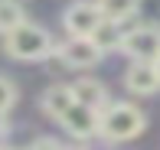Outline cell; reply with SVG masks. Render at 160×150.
I'll return each mask as SVG.
<instances>
[{"mask_svg": "<svg viewBox=\"0 0 160 150\" xmlns=\"http://www.w3.org/2000/svg\"><path fill=\"white\" fill-rule=\"evenodd\" d=\"M3 49H7V56H13V59L33 62V59H42V56H49L56 46H52V36H49L46 30H39V26H33V23H26V20H23L17 30L7 33Z\"/></svg>", "mask_w": 160, "mask_h": 150, "instance_id": "6da1fadb", "label": "cell"}, {"mask_svg": "<svg viewBox=\"0 0 160 150\" xmlns=\"http://www.w3.org/2000/svg\"><path fill=\"white\" fill-rule=\"evenodd\" d=\"M141 131H144V114L128 101L108 104L105 114H101V137H108V140H131Z\"/></svg>", "mask_w": 160, "mask_h": 150, "instance_id": "7a4b0ae2", "label": "cell"}, {"mask_svg": "<svg viewBox=\"0 0 160 150\" xmlns=\"http://www.w3.org/2000/svg\"><path fill=\"white\" fill-rule=\"evenodd\" d=\"M59 124L72 137L85 140V137H92V134H101V114H98V108H92V104H85V101L75 98V101L69 104V111L59 118Z\"/></svg>", "mask_w": 160, "mask_h": 150, "instance_id": "3957f363", "label": "cell"}, {"mask_svg": "<svg viewBox=\"0 0 160 150\" xmlns=\"http://www.w3.org/2000/svg\"><path fill=\"white\" fill-rule=\"evenodd\" d=\"M56 52H59V59H62L69 69H92V65L101 59L105 49H101L92 36H72L65 46H56Z\"/></svg>", "mask_w": 160, "mask_h": 150, "instance_id": "277c9868", "label": "cell"}, {"mask_svg": "<svg viewBox=\"0 0 160 150\" xmlns=\"http://www.w3.org/2000/svg\"><path fill=\"white\" fill-rule=\"evenodd\" d=\"M121 49H124L131 59L157 62V56H160V30L157 26H134V30L124 36Z\"/></svg>", "mask_w": 160, "mask_h": 150, "instance_id": "5b68a950", "label": "cell"}, {"mask_svg": "<svg viewBox=\"0 0 160 150\" xmlns=\"http://www.w3.org/2000/svg\"><path fill=\"white\" fill-rule=\"evenodd\" d=\"M65 30H69V36H92V33L101 26V20H105V13H101L98 3H72L69 10H65Z\"/></svg>", "mask_w": 160, "mask_h": 150, "instance_id": "8992f818", "label": "cell"}, {"mask_svg": "<svg viewBox=\"0 0 160 150\" xmlns=\"http://www.w3.org/2000/svg\"><path fill=\"white\" fill-rule=\"evenodd\" d=\"M124 85H128V91H134V95H154L160 88V72H157L154 62L134 59V65L124 72Z\"/></svg>", "mask_w": 160, "mask_h": 150, "instance_id": "52a82bcc", "label": "cell"}, {"mask_svg": "<svg viewBox=\"0 0 160 150\" xmlns=\"http://www.w3.org/2000/svg\"><path fill=\"white\" fill-rule=\"evenodd\" d=\"M75 101V91H72V85L65 88V85H52V88L42 91V111L52 114V118H62L65 111H69V104Z\"/></svg>", "mask_w": 160, "mask_h": 150, "instance_id": "ba28073f", "label": "cell"}, {"mask_svg": "<svg viewBox=\"0 0 160 150\" xmlns=\"http://www.w3.org/2000/svg\"><path fill=\"white\" fill-rule=\"evenodd\" d=\"M124 36H128L124 33V20H111V17H105L101 26L92 33V39H95L101 49H118L121 42H124Z\"/></svg>", "mask_w": 160, "mask_h": 150, "instance_id": "9c48e42d", "label": "cell"}, {"mask_svg": "<svg viewBox=\"0 0 160 150\" xmlns=\"http://www.w3.org/2000/svg\"><path fill=\"white\" fill-rule=\"evenodd\" d=\"M72 91H75V98H78V101L92 104V108H105V101H108L105 85L95 82V78H78V82L72 85Z\"/></svg>", "mask_w": 160, "mask_h": 150, "instance_id": "30bf717a", "label": "cell"}, {"mask_svg": "<svg viewBox=\"0 0 160 150\" xmlns=\"http://www.w3.org/2000/svg\"><path fill=\"white\" fill-rule=\"evenodd\" d=\"M98 7L111 20H131L137 13V7H141V0H98Z\"/></svg>", "mask_w": 160, "mask_h": 150, "instance_id": "8fae6325", "label": "cell"}, {"mask_svg": "<svg viewBox=\"0 0 160 150\" xmlns=\"http://www.w3.org/2000/svg\"><path fill=\"white\" fill-rule=\"evenodd\" d=\"M23 23V7L17 3V0H0V33H10L17 30V26Z\"/></svg>", "mask_w": 160, "mask_h": 150, "instance_id": "7c38bea8", "label": "cell"}, {"mask_svg": "<svg viewBox=\"0 0 160 150\" xmlns=\"http://www.w3.org/2000/svg\"><path fill=\"white\" fill-rule=\"evenodd\" d=\"M13 101H17V88H13V82H10V78H3V75H0V111H10L13 108Z\"/></svg>", "mask_w": 160, "mask_h": 150, "instance_id": "4fadbf2b", "label": "cell"}, {"mask_svg": "<svg viewBox=\"0 0 160 150\" xmlns=\"http://www.w3.org/2000/svg\"><path fill=\"white\" fill-rule=\"evenodd\" d=\"M3 127H7V124H3V111H0V134H3Z\"/></svg>", "mask_w": 160, "mask_h": 150, "instance_id": "5bb4252c", "label": "cell"}, {"mask_svg": "<svg viewBox=\"0 0 160 150\" xmlns=\"http://www.w3.org/2000/svg\"><path fill=\"white\" fill-rule=\"evenodd\" d=\"M154 65H157V72H160V56H157V62H154Z\"/></svg>", "mask_w": 160, "mask_h": 150, "instance_id": "9a60e30c", "label": "cell"}]
</instances>
